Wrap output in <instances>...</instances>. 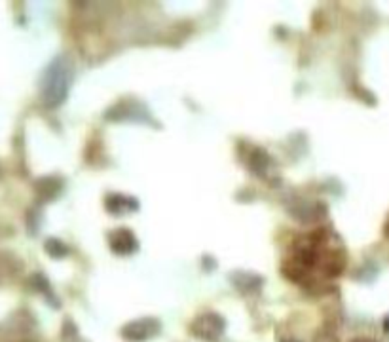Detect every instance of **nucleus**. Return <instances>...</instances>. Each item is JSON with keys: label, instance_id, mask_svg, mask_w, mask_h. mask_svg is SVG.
Returning <instances> with one entry per match:
<instances>
[{"label": "nucleus", "instance_id": "nucleus-11", "mask_svg": "<svg viewBox=\"0 0 389 342\" xmlns=\"http://www.w3.org/2000/svg\"><path fill=\"white\" fill-rule=\"evenodd\" d=\"M386 234L389 236V222H388V227H386Z\"/></svg>", "mask_w": 389, "mask_h": 342}, {"label": "nucleus", "instance_id": "nucleus-8", "mask_svg": "<svg viewBox=\"0 0 389 342\" xmlns=\"http://www.w3.org/2000/svg\"><path fill=\"white\" fill-rule=\"evenodd\" d=\"M315 342H336L332 336H327V341H325V334H319L317 339H315Z\"/></svg>", "mask_w": 389, "mask_h": 342}, {"label": "nucleus", "instance_id": "nucleus-12", "mask_svg": "<svg viewBox=\"0 0 389 342\" xmlns=\"http://www.w3.org/2000/svg\"><path fill=\"white\" fill-rule=\"evenodd\" d=\"M287 342H298V341H292V339H289V341H287Z\"/></svg>", "mask_w": 389, "mask_h": 342}, {"label": "nucleus", "instance_id": "nucleus-9", "mask_svg": "<svg viewBox=\"0 0 389 342\" xmlns=\"http://www.w3.org/2000/svg\"><path fill=\"white\" fill-rule=\"evenodd\" d=\"M383 329H386V331H388V333H389V316L386 319H383Z\"/></svg>", "mask_w": 389, "mask_h": 342}, {"label": "nucleus", "instance_id": "nucleus-1", "mask_svg": "<svg viewBox=\"0 0 389 342\" xmlns=\"http://www.w3.org/2000/svg\"><path fill=\"white\" fill-rule=\"evenodd\" d=\"M73 80V63L68 57L59 55L48 65L42 75L40 90H42V101L48 106H57L67 97L68 86Z\"/></svg>", "mask_w": 389, "mask_h": 342}, {"label": "nucleus", "instance_id": "nucleus-10", "mask_svg": "<svg viewBox=\"0 0 389 342\" xmlns=\"http://www.w3.org/2000/svg\"><path fill=\"white\" fill-rule=\"evenodd\" d=\"M352 342H376V341H372V339H355V341Z\"/></svg>", "mask_w": 389, "mask_h": 342}, {"label": "nucleus", "instance_id": "nucleus-5", "mask_svg": "<svg viewBox=\"0 0 389 342\" xmlns=\"http://www.w3.org/2000/svg\"><path fill=\"white\" fill-rule=\"evenodd\" d=\"M106 207H108L114 215H124V213L135 209V207H137V202L128 196H111L106 200Z\"/></svg>", "mask_w": 389, "mask_h": 342}, {"label": "nucleus", "instance_id": "nucleus-2", "mask_svg": "<svg viewBox=\"0 0 389 342\" xmlns=\"http://www.w3.org/2000/svg\"><path fill=\"white\" fill-rule=\"evenodd\" d=\"M160 321L154 318H144V319H135V321H129L128 325H124L122 329V336L126 341L131 342H142L146 339H152L160 333Z\"/></svg>", "mask_w": 389, "mask_h": 342}, {"label": "nucleus", "instance_id": "nucleus-6", "mask_svg": "<svg viewBox=\"0 0 389 342\" xmlns=\"http://www.w3.org/2000/svg\"><path fill=\"white\" fill-rule=\"evenodd\" d=\"M59 182L57 179H53V177H46V179H40L37 182V192L38 196L42 198V200H50V198L55 196V192L59 190Z\"/></svg>", "mask_w": 389, "mask_h": 342}, {"label": "nucleus", "instance_id": "nucleus-3", "mask_svg": "<svg viewBox=\"0 0 389 342\" xmlns=\"http://www.w3.org/2000/svg\"><path fill=\"white\" fill-rule=\"evenodd\" d=\"M192 331L203 341H217L225 331V319L217 314H203L192 323Z\"/></svg>", "mask_w": 389, "mask_h": 342}, {"label": "nucleus", "instance_id": "nucleus-4", "mask_svg": "<svg viewBox=\"0 0 389 342\" xmlns=\"http://www.w3.org/2000/svg\"><path fill=\"white\" fill-rule=\"evenodd\" d=\"M111 247L116 253H120V255H129V253H133L137 249V240H135V236L129 230L120 228V230H116V232L111 234Z\"/></svg>", "mask_w": 389, "mask_h": 342}, {"label": "nucleus", "instance_id": "nucleus-7", "mask_svg": "<svg viewBox=\"0 0 389 342\" xmlns=\"http://www.w3.org/2000/svg\"><path fill=\"white\" fill-rule=\"evenodd\" d=\"M46 251L53 255V257H63L67 255V247L63 245V242H57V240H48L46 242Z\"/></svg>", "mask_w": 389, "mask_h": 342}]
</instances>
